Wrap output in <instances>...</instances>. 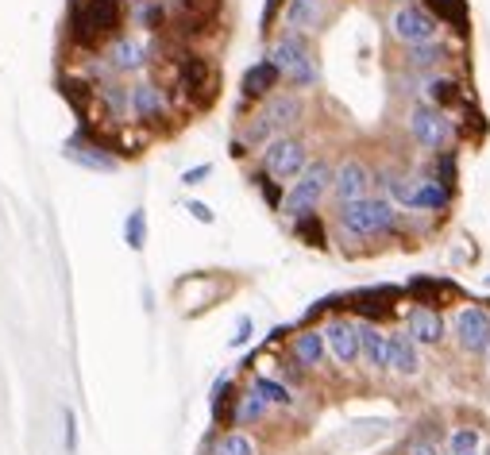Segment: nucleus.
Returning a JSON list of instances; mask_svg holds the SVG:
<instances>
[{
	"label": "nucleus",
	"instance_id": "nucleus-30",
	"mask_svg": "<svg viewBox=\"0 0 490 455\" xmlns=\"http://www.w3.org/2000/svg\"><path fill=\"white\" fill-rule=\"evenodd\" d=\"M124 243L132 251H143L147 247V213H143V209H132V213H127V220H124Z\"/></svg>",
	"mask_w": 490,
	"mask_h": 455
},
{
	"label": "nucleus",
	"instance_id": "nucleus-31",
	"mask_svg": "<svg viewBox=\"0 0 490 455\" xmlns=\"http://www.w3.org/2000/svg\"><path fill=\"white\" fill-rule=\"evenodd\" d=\"M479 444H483V436L475 428H456L448 436V455H471L479 451Z\"/></svg>",
	"mask_w": 490,
	"mask_h": 455
},
{
	"label": "nucleus",
	"instance_id": "nucleus-4",
	"mask_svg": "<svg viewBox=\"0 0 490 455\" xmlns=\"http://www.w3.org/2000/svg\"><path fill=\"white\" fill-rule=\"evenodd\" d=\"M302 112H305V104L297 93H271L263 101V109L255 112V120L243 128L240 140L251 147H266L274 135H290V128L302 120Z\"/></svg>",
	"mask_w": 490,
	"mask_h": 455
},
{
	"label": "nucleus",
	"instance_id": "nucleus-33",
	"mask_svg": "<svg viewBox=\"0 0 490 455\" xmlns=\"http://www.w3.org/2000/svg\"><path fill=\"white\" fill-rule=\"evenodd\" d=\"M62 440H66V451L73 455L78 451V417H73V409H62Z\"/></svg>",
	"mask_w": 490,
	"mask_h": 455
},
{
	"label": "nucleus",
	"instance_id": "nucleus-39",
	"mask_svg": "<svg viewBox=\"0 0 490 455\" xmlns=\"http://www.w3.org/2000/svg\"><path fill=\"white\" fill-rule=\"evenodd\" d=\"M486 290H490V274H486Z\"/></svg>",
	"mask_w": 490,
	"mask_h": 455
},
{
	"label": "nucleus",
	"instance_id": "nucleus-14",
	"mask_svg": "<svg viewBox=\"0 0 490 455\" xmlns=\"http://www.w3.org/2000/svg\"><path fill=\"white\" fill-rule=\"evenodd\" d=\"M325 336V352H333L336 363L351 367L359 359V324L356 321H328L321 328Z\"/></svg>",
	"mask_w": 490,
	"mask_h": 455
},
{
	"label": "nucleus",
	"instance_id": "nucleus-10",
	"mask_svg": "<svg viewBox=\"0 0 490 455\" xmlns=\"http://www.w3.org/2000/svg\"><path fill=\"white\" fill-rule=\"evenodd\" d=\"M259 163L271 178H279V182L290 186L309 166V147H305V140H297V135H274V140L259 151Z\"/></svg>",
	"mask_w": 490,
	"mask_h": 455
},
{
	"label": "nucleus",
	"instance_id": "nucleus-2",
	"mask_svg": "<svg viewBox=\"0 0 490 455\" xmlns=\"http://www.w3.org/2000/svg\"><path fill=\"white\" fill-rule=\"evenodd\" d=\"M266 62H271V66L297 89H313L317 78H321V66H317L313 50H309V39L302 35V31H282L279 39H271Z\"/></svg>",
	"mask_w": 490,
	"mask_h": 455
},
{
	"label": "nucleus",
	"instance_id": "nucleus-29",
	"mask_svg": "<svg viewBox=\"0 0 490 455\" xmlns=\"http://www.w3.org/2000/svg\"><path fill=\"white\" fill-rule=\"evenodd\" d=\"M456 93H460V81L456 78H425V89H421V97L429 101V104H448V101H456Z\"/></svg>",
	"mask_w": 490,
	"mask_h": 455
},
{
	"label": "nucleus",
	"instance_id": "nucleus-1",
	"mask_svg": "<svg viewBox=\"0 0 490 455\" xmlns=\"http://www.w3.org/2000/svg\"><path fill=\"white\" fill-rule=\"evenodd\" d=\"M124 27V0H70V43L101 50Z\"/></svg>",
	"mask_w": 490,
	"mask_h": 455
},
{
	"label": "nucleus",
	"instance_id": "nucleus-7",
	"mask_svg": "<svg viewBox=\"0 0 490 455\" xmlns=\"http://www.w3.org/2000/svg\"><path fill=\"white\" fill-rule=\"evenodd\" d=\"M174 116V97L163 81L140 78L127 86V120L143 124V128H163V124Z\"/></svg>",
	"mask_w": 490,
	"mask_h": 455
},
{
	"label": "nucleus",
	"instance_id": "nucleus-19",
	"mask_svg": "<svg viewBox=\"0 0 490 455\" xmlns=\"http://www.w3.org/2000/svg\"><path fill=\"white\" fill-rule=\"evenodd\" d=\"M286 24L290 31L313 35L325 24V0H286Z\"/></svg>",
	"mask_w": 490,
	"mask_h": 455
},
{
	"label": "nucleus",
	"instance_id": "nucleus-6",
	"mask_svg": "<svg viewBox=\"0 0 490 455\" xmlns=\"http://www.w3.org/2000/svg\"><path fill=\"white\" fill-rule=\"evenodd\" d=\"M333 171L336 166H328V163H309L305 171L290 182V189H286L279 213L294 216V220L313 216V209L321 205V201L328 197V189H333Z\"/></svg>",
	"mask_w": 490,
	"mask_h": 455
},
{
	"label": "nucleus",
	"instance_id": "nucleus-20",
	"mask_svg": "<svg viewBox=\"0 0 490 455\" xmlns=\"http://www.w3.org/2000/svg\"><path fill=\"white\" fill-rule=\"evenodd\" d=\"M124 16L143 31H158L170 24V0H132V4L124 8Z\"/></svg>",
	"mask_w": 490,
	"mask_h": 455
},
{
	"label": "nucleus",
	"instance_id": "nucleus-18",
	"mask_svg": "<svg viewBox=\"0 0 490 455\" xmlns=\"http://www.w3.org/2000/svg\"><path fill=\"white\" fill-rule=\"evenodd\" d=\"M93 97H97V109L109 116L112 124H127V86L120 78L97 81V86H93Z\"/></svg>",
	"mask_w": 490,
	"mask_h": 455
},
{
	"label": "nucleus",
	"instance_id": "nucleus-22",
	"mask_svg": "<svg viewBox=\"0 0 490 455\" xmlns=\"http://www.w3.org/2000/svg\"><path fill=\"white\" fill-rule=\"evenodd\" d=\"M290 355H294V363L305 367V370L321 367L325 363V336L321 332H297L290 340Z\"/></svg>",
	"mask_w": 490,
	"mask_h": 455
},
{
	"label": "nucleus",
	"instance_id": "nucleus-32",
	"mask_svg": "<svg viewBox=\"0 0 490 455\" xmlns=\"http://www.w3.org/2000/svg\"><path fill=\"white\" fill-rule=\"evenodd\" d=\"M294 231H297V236H302L305 243H313V247H325V231H321V220H317V216L294 220Z\"/></svg>",
	"mask_w": 490,
	"mask_h": 455
},
{
	"label": "nucleus",
	"instance_id": "nucleus-41",
	"mask_svg": "<svg viewBox=\"0 0 490 455\" xmlns=\"http://www.w3.org/2000/svg\"><path fill=\"white\" fill-rule=\"evenodd\" d=\"M486 455H490V448H486Z\"/></svg>",
	"mask_w": 490,
	"mask_h": 455
},
{
	"label": "nucleus",
	"instance_id": "nucleus-35",
	"mask_svg": "<svg viewBox=\"0 0 490 455\" xmlns=\"http://www.w3.org/2000/svg\"><path fill=\"white\" fill-rule=\"evenodd\" d=\"M212 174V163H201V166H189V171L182 174V186H201L205 178Z\"/></svg>",
	"mask_w": 490,
	"mask_h": 455
},
{
	"label": "nucleus",
	"instance_id": "nucleus-26",
	"mask_svg": "<svg viewBox=\"0 0 490 455\" xmlns=\"http://www.w3.org/2000/svg\"><path fill=\"white\" fill-rule=\"evenodd\" d=\"M209 455H255V444H251L248 432L228 428V432H220V436L209 444Z\"/></svg>",
	"mask_w": 490,
	"mask_h": 455
},
{
	"label": "nucleus",
	"instance_id": "nucleus-17",
	"mask_svg": "<svg viewBox=\"0 0 490 455\" xmlns=\"http://www.w3.org/2000/svg\"><path fill=\"white\" fill-rule=\"evenodd\" d=\"M282 81V73L271 66V62H255V66L243 73V81H240V97H243V104L248 101H266L274 93V86Z\"/></svg>",
	"mask_w": 490,
	"mask_h": 455
},
{
	"label": "nucleus",
	"instance_id": "nucleus-11",
	"mask_svg": "<svg viewBox=\"0 0 490 455\" xmlns=\"http://www.w3.org/2000/svg\"><path fill=\"white\" fill-rule=\"evenodd\" d=\"M390 35L398 39V43H429V39H436V31H440V24H436V16L429 12L425 4H398L390 12Z\"/></svg>",
	"mask_w": 490,
	"mask_h": 455
},
{
	"label": "nucleus",
	"instance_id": "nucleus-9",
	"mask_svg": "<svg viewBox=\"0 0 490 455\" xmlns=\"http://www.w3.org/2000/svg\"><path fill=\"white\" fill-rule=\"evenodd\" d=\"M62 155L70 158V163H78L81 171H93V174H116L120 171V155L112 151V143L104 140V135L81 128L73 132L66 147H62Z\"/></svg>",
	"mask_w": 490,
	"mask_h": 455
},
{
	"label": "nucleus",
	"instance_id": "nucleus-12",
	"mask_svg": "<svg viewBox=\"0 0 490 455\" xmlns=\"http://www.w3.org/2000/svg\"><path fill=\"white\" fill-rule=\"evenodd\" d=\"M456 344L467 355H486L490 352V313L483 305H463L456 313Z\"/></svg>",
	"mask_w": 490,
	"mask_h": 455
},
{
	"label": "nucleus",
	"instance_id": "nucleus-23",
	"mask_svg": "<svg viewBox=\"0 0 490 455\" xmlns=\"http://www.w3.org/2000/svg\"><path fill=\"white\" fill-rule=\"evenodd\" d=\"M209 78H212V73H209V62L201 58V55H189L182 66H178V81H182V89H186L194 101H201V97L209 93Z\"/></svg>",
	"mask_w": 490,
	"mask_h": 455
},
{
	"label": "nucleus",
	"instance_id": "nucleus-40",
	"mask_svg": "<svg viewBox=\"0 0 490 455\" xmlns=\"http://www.w3.org/2000/svg\"><path fill=\"white\" fill-rule=\"evenodd\" d=\"M471 455H479V451H471Z\"/></svg>",
	"mask_w": 490,
	"mask_h": 455
},
{
	"label": "nucleus",
	"instance_id": "nucleus-13",
	"mask_svg": "<svg viewBox=\"0 0 490 455\" xmlns=\"http://www.w3.org/2000/svg\"><path fill=\"white\" fill-rule=\"evenodd\" d=\"M371 186H375V174H371V166L359 163V158H348V163H340L333 171V197L340 205L371 197Z\"/></svg>",
	"mask_w": 490,
	"mask_h": 455
},
{
	"label": "nucleus",
	"instance_id": "nucleus-15",
	"mask_svg": "<svg viewBox=\"0 0 490 455\" xmlns=\"http://www.w3.org/2000/svg\"><path fill=\"white\" fill-rule=\"evenodd\" d=\"M387 370H394V375H402V378H413V375H421V352H417V344L410 340L406 332H394L387 336Z\"/></svg>",
	"mask_w": 490,
	"mask_h": 455
},
{
	"label": "nucleus",
	"instance_id": "nucleus-8",
	"mask_svg": "<svg viewBox=\"0 0 490 455\" xmlns=\"http://www.w3.org/2000/svg\"><path fill=\"white\" fill-rule=\"evenodd\" d=\"M406 132H410L413 143L425 147V151H433V155H444L456 143V124L444 116V109H436V104H429V101H421V104L410 109Z\"/></svg>",
	"mask_w": 490,
	"mask_h": 455
},
{
	"label": "nucleus",
	"instance_id": "nucleus-28",
	"mask_svg": "<svg viewBox=\"0 0 490 455\" xmlns=\"http://www.w3.org/2000/svg\"><path fill=\"white\" fill-rule=\"evenodd\" d=\"M248 390H255V394H259L266 406H294V394H290V390H286L282 383H274V378H266V375H255Z\"/></svg>",
	"mask_w": 490,
	"mask_h": 455
},
{
	"label": "nucleus",
	"instance_id": "nucleus-24",
	"mask_svg": "<svg viewBox=\"0 0 490 455\" xmlns=\"http://www.w3.org/2000/svg\"><path fill=\"white\" fill-rule=\"evenodd\" d=\"M382 355H387V336L375 324H359V359H364V367L387 370V359Z\"/></svg>",
	"mask_w": 490,
	"mask_h": 455
},
{
	"label": "nucleus",
	"instance_id": "nucleus-21",
	"mask_svg": "<svg viewBox=\"0 0 490 455\" xmlns=\"http://www.w3.org/2000/svg\"><path fill=\"white\" fill-rule=\"evenodd\" d=\"M444 58H448V47L436 43V39H429V43H413V47H406V66L417 70L421 78H429L436 66H444Z\"/></svg>",
	"mask_w": 490,
	"mask_h": 455
},
{
	"label": "nucleus",
	"instance_id": "nucleus-34",
	"mask_svg": "<svg viewBox=\"0 0 490 455\" xmlns=\"http://www.w3.org/2000/svg\"><path fill=\"white\" fill-rule=\"evenodd\" d=\"M189 216H194L197 220V224H212V220H217V213H212V209L205 205V201H189Z\"/></svg>",
	"mask_w": 490,
	"mask_h": 455
},
{
	"label": "nucleus",
	"instance_id": "nucleus-27",
	"mask_svg": "<svg viewBox=\"0 0 490 455\" xmlns=\"http://www.w3.org/2000/svg\"><path fill=\"white\" fill-rule=\"evenodd\" d=\"M425 8L436 16V24H467V0H425Z\"/></svg>",
	"mask_w": 490,
	"mask_h": 455
},
{
	"label": "nucleus",
	"instance_id": "nucleus-3",
	"mask_svg": "<svg viewBox=\"0 0 490 455\" xmlns=\"http://www.w3.org/2000/svg\"><path fill=\"white\" fill-rule=\"evenodd\" d=\"M398 216L402 209L390 197H364V201H351V205H340L336 228L344 239H367V236H379V231L398 228Z\"/></svg>",
	"mask_w": 490,
	"mask_h": 455
},
{
	"label": "nucleus",
	"instance_id": "nucleus-38",
	"mask_svg": "<svg viewBox=\"0 0 490 455\" xmlns=\"http://www.w3.org/2000/svg\"><path fill=\"white\" fill-rule=\"evenodd\" d=\"M279 4H286V0H271V4L263 8V27H266V24H271V19H274V12H279Z\"/></svg>",
	"mask_w": 490,
	"mask_h": 455
},
{
	"label": "nucleus",
	"instance_id": "nucleus-36",
	"mask_svg": "<svg viewBox=\"0 0 490 455\" xmlns=\"http://www.w3.org/2000/svg\"><path fill=\"white\" fill-rule=\"evenodd\" d=\"M251 340V316H240V328H236V336H232V347H243Z\"/></svg>",
	"mask_w": 490,
	"mask_h": 455
},
{
	"label": "nucleus",
	"instance_id": "nucleus-25",
	"mask_svg": "<svg viewBox=\"0 0 490 455\" xmlns=\"http://www.w3.org/2000/svg\"><path fill=\"white\" fill-rule=\"evenodd\" d=\"M266 401L255 394V390H243L236 398V406H232V425H251V421H263L266 417Z\"/></svg>",
	"mask_w": 490,
	"mask_h": 455
},
{
	"label": "nucleus",
	"instance_id": "nucleus-5",
	"mask_svg": "<svg viewBox=\"0 0 490 455\" xmlns=\"http://www.w3.org/2000/svg\"><path fill=\"white\" fill-rule=\"evenodd\" d=\"M151 43L140 35H116L109 39L97 55H93V73H97V81H109V78H127V73H140L151 66ZM93 81V86H97Z\"/></svg>",
	"mask_w": 490,
	"mask_h": 455
},
{
	"label": "nucleus",
	"instance_id": "nucleus-16",
	"mask_svg": "<svg viewBox=\"0 0 490 455\" xmlns=\"http://www.w3.org/2000/svg\"><path fill=\"white\" fill-rule=\"evenodd\" d=\"M406 336L413 344H440L444 340V316L433 305H413L410 321H406Z\"/></svg>",
	"mask_w": 490,
	"mask_h": 455
},
{
	"label": "nucleus",
	"instance_id": "nucleus-37",
	"mask_svg": "<svg viewBox=\"0 0 490 455\" xmlns=\"http://www.w3.org/2000/svg\"><path fill=\"white\" fill-rule=\"evenodd\" d=\"M410 455H440V448H436L433 440H413L410 444Z\"/></svg>",
	"mask_w": 490,
	"mask_h": 455
}]
</instances>
